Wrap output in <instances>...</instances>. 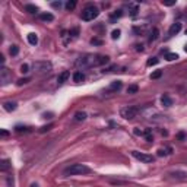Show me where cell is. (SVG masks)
Wrapping results in <instances>:
<instances>
[{
	"mask_svg": "<svg viewBox=\"0 0 187 187\" xmlns=\"http://www.w3.org/2000/svg\"><path fill=\"white\" fill-rule=\"evenodd\" d=\"M108 62H110V57L108 56L85 54L84 57H81V59L76 62V66H78V67H82V69H86V67H97V66L107 65Z\"/></svg>",
	"mask_w": 187,
	"mask_h": 187,
	"instance_id": "1",
	"label": "cell"
},
{
	"mask_svg": "<svg viewBox=\"0 0 187 187\" xmlns=\"http://www.w3.org/2000/svg\"><path fill=\"white\" fill-rule=\"evenodd\" d=\"M89 173H91V168L86 167L85 164H72L67 168H65L63 176L65 177H69V176H82V174H89Z\"/></svg>",
	"mask_w": 187,
	"mask_h": 187,
	"instance_id": "2",
	"label": "cell"
},
{
	"mask_svg": "<svg viewBox=\"0 0 187 187\" xmlns=\"http://www.w3.org/2000/svg\"><path fill=\"white\" fill-rule=\"evenodd\" d=\"M138 113H139V110L136 107H133V105H126V107L120 108V116H122L123 119H126V120L135 119L138 116Z\"/></svg>",
	"mask_w": 187,
	"mask_h": 187,
	"instance_id": "3",
	"label": "cell"
},
{
	"mask_svg": "<svg viewBox=\"0 0 187 187\" xmlns=\"http://www.w3.org/2000/svg\"><path fill=\"white\" fill-rule=\"evenodd\" d=\"M100 15V10L97 9L95 6H86L84 10H82V19L86 21V22H89V21H94V19L97 18Z\"/></svg>",
	"mask_w": 187,
	"mask_h": 187,
	"instance_id": "4",
	"label": "cell"
},
{
	"mask_svg": "<svg viewBox=\"0 0 187 187\" xmlns=\"http://www.w3.org/2000/svg\"><path fill=\"white\" fill-rule=\"evenodd\" d=\"M132 157L136 158L140 162H145V164H152L155 158L152 155H148V154H143V152H139V151H132Z\"/></svg>",
	"mask_w": 187,
	"mask_h": 187,
	"instance_id": "5",
	"label": "cell"
},
{
	"mask_svg": "<svg viewBox=\"0 0 187 187\" xmlns=\"http://www.w3.org/2000/svg\"><path fill=\"white\" fill-rule=\"evenodd\" d=\"M32 67H34V70L38 72V73H47V72L51 70L53 66H51L50 62H35V63L32 65Z\"/></svg>",
	"mask_w": 187,
	"mask_h": 187,
	"instance_id": "6",
	"label": "cell"
},
{
	"mask_svg": "<svg viewBox=\"0 0 187 187\" xmlns=\"http://www.w3.org/2000/svg\"><path fill=\"white\" fill-rule=\"evenodd\" d=\"M0 82H2L3 86L8 85L9 82H12V73L6 67H2V70H0Z\"/></svg>",
	"mask_w": 187,
	"mask_h": 187,
	"instance_id": "7",
	"label": "cell"
},
{
	"mask_svg": "<svg viewBox=\"0 0 187 187\" xmlns=\"http://www.w3.org/2000/svg\"><path fill=\"white\" fill-rule=\"evenodd\" d=\"M123 86V82L122 81H114V82H111V85L108 86V91L110 92H116V91H120Z\"/></svg>",
	"mask_w": 187,
	"mask_h": 187,
	"instance_id": "8",
	"label": "cell"
},
{
	"mask_svg": "<svg viewBox=\"0 0 187 187\" xmlns=\"http://www.w3.org/2000/svg\"><path fill=\"white\" fill-rule=\"evenodd\" d=\"M180 29H181V24H180V22L173 24V25H171V28H170V31H168V35H170V37L176 35V34H178V32H180Z\"/></svg>",
	"mask_w": 187,
	"mask_h": 187,
	"instance_id": "9",
	"label": "cell"
},
{
	"mask_svg": "<svg viewBox=\"0 0 187 187\" xmlns=\"http://www.w3.org/2000/svg\"><path fill=\"white\" fill-rule=\"evenodd\" d=\"M161 103H162L164 107H171V105H173V98H171L170 95H167V94H164V95L161 97Z\"/></svg>",
	"mask_w": 187,
	"mask_h": 187,
	"instance_id": "10",
	"label": "cell"
},
{
	"mask_svg": "<svg viewBox=\"0 0 187 187\" xmlns=\"http://www.w3.org/2000/svg\"><path fill=\"white\" fill-rule=\"evenodd\" d=\"M69 76H70V73H69L67 70H65V72H62L60 75L57 76V82H59V84H65L66 81L69 79Z\"/></svg>",
	"mask_w": 187,
	"mask_h": 187,
	"instance_id": "11",
	"label": "cell"
},
{
	"mask_svg": "<svg viewBox=\"0 0 187 187\" xmlns=\"http://www.w3.org/2000/svg\"><path fill=\"white\" fill-rule=\"evenodd\" d=\"M73 81H75L76 84H81V82H84L85 81V75L81 72V70H78L73 73Z\"/></svg>",
	"mask_w": 187,
	"mask_h": 187,
	"instance_id": "12",
	"label": "cell"
},
{
	"mask_svg": "<svg viewBox=\"0 0 187 187\" xmlns=\"http://www.w3.org/2000/svg\"><path fill=\"white\" fill-rule=\"evenodd\" d=\"M3 108L6 110V111H15L16 108H18V104L16 103H10V101H8V103L3 104Z\"/></svg>",
	"mask_w": 187,
	"mask_h": 187,
	"instance_id": "13",
	"label": "cell"
},
{
	"mask_svg": "<svg viewBox=\"0 0 187 187\" xmlns=\"http://www.w3.org/2000/svg\"><path fill=\"white\" fill-rule=\"evenodd\" d=\"M168 176L174 178H187V173L186 171H174V173H170Z\"/></svg>",
	"mask_w": 187,
	"mask_h": 187,
	"instance_id": "14",
	"label": "cell"
},
{
	"mask_svg": "<svg viewBox=\"0 0 187 187\" xmlns=\"http://www.w3.org/2000/svg\"><path fill=\"white\" fill-rule=\"evenodd\" d=\"M28 43L31 44V46H37L38 44V37L34 34V32H31V34H28Z\"/></svg>",
	"mask_w": 187,
	"mask_h": 187,
	"instance_id": "15",
	"label": "cell"
},
{
	"mask_svg": "<svg viewBox=\"0 0 187 187\" xmlns=\"http://www.w3.org/2000/svg\"><path fill=\"white\" fill-rule=\"evenodd\" d=\"M86 117H88V114L85 111H78L75 114V120L76 122H84V120H86Z\"/></svg>",
	"mask_w": 187,
	"mask_h": 187,
	"instance_id": "16",
	"label": "cell"
},
{
	"mask_svg": "<svg viewBox=\"0 0 187 187\" xmlns=\"http://www.w3.org/2000/svg\"><path fill=\"white\" fill-rule=\"evenodd\" d=\"M157 154H158V157H165V155H170L171 154V148H159L157 151Z\"/></svg>",
	"mask_w": 187,
	"mask_h": 187,
	"instance_id": "17",
	"label": "cell"
},
{
	"mask_svg": "<svg viewBox=\"0 0 187 187\" xmlns=\"http://www.w3.org/2000/svg\"><path fill=\"white\" fill-rule=\"evenodd\" d=\"M40 19H41V21H46V22H51V21H54V16H53L51 13H41V15H40Z\"/></svg>",
	"mask_w": 187,
	"mask_h": 187,
	"instance_id": "18",
	"label": "cell"
},
{
	"mask_svg": "<svg viewBox=\"0 0 187 187\" xmlns=\"http://www.w3.org/2000/svg\"><path fill=\"white\" fill-rule=\"evenodd\" d=\"M10 168V161L9 159H3L2 161V165H0V170L2 171H8Z\"/></svg>",
	"mask_w": 187,
	"mask_h": 187,
	"instance_id": "19",
	"label": "cell"
},
{
	"mask_svg": "<svg viewBox=\"0 0 187 187\" xmlns=\"http://www.w3.org/2000/svg\"><path fill=\"white\" fill-rule=\"evenodd\" d=\"M25 10H27V12H29V13H37V12H38V8L35 6V5H27V6H25Z\"/></svg>",
	"mask_w": 187,
	"mask_h": 187,
	"instance_id": "20",
	"label": "cell"
},
{
	"mask_svg": "<svg viewBox=\"0 0 187 187\" xmlns=\"http://www.w3.org/2000/svg\"><path fill=\"white\" fill-rule=\"evenodd\" d=\"M177 59H178V54H177V53H167V54H165V60H168V62L177 60Z\"/></svg>",
	"mask_w": 187,
	"mask_h": 187,
	"instance_id": "21",
	"label": "cell"
},
{
	"mask_svg": "<svg viewBox=\"0 0 187 187\" xmlns=\"http://www.w3.org/2000/svg\"><path fill=\"white\" fill-rule=\"evenodd\" d=\"M158 35H159V31H158V28H154V29H152V32H151L149 41H155V40L158 38Z\"/></svg>",
	"mask_w": 187,
	"mask_h": 187,
	"instance_id": "22",
	"label": "cell"
},
{
	"mask_svg": "<svg viewBox=\"0 0 187 187\" xmlns=\"http://www.w3.org/2000/svg\"><path fill=\"white\" fill-rule=\"evenodd\" d=\"M159 63V60L158 59H157V57H152V59H149V60H148V62H146V66H155V65H158Z\"/></svg>",
	"mask_w": 187,
	"mask_h": 187,
	"instance_id": "23",
	"label": "cell"
},
{
	"mask_svg": "<svg viewBox=\"0 0 187 187\" xmlns=\"http://www.w3.org/2000/svg\"><path fill=\"white\" fill-rule=\"evenodd\" d=\"M138 91H139L138 85H130V86L127 88V94H136Z\"/></svg>",
	"mask_w": 187,
	"mask_h": 187,
	"instance_id": "24",
	"label": "cell"
},
{
	"mask_svg": "<svg viewBox=\"0 0 187 187\" xmlns=\"http://www.w3.org/2000/svg\"><path fill=\"white\" fill-rule=\"evenodd\" d=\"M10 54H12V56H18V53H19V47L18 46H12L10 47Z\"/></svg>",
	"mask_w": 187,
	"mask_h": 187,
	"instance_id": "25",
	"label": "cell"
},
{
	"mask_svg": "<svg viewBox=\"0 0 187 187\" xmlns=\"http://www.w3.org/2000/svg\"><path fill=\"white\" fill-rule=\"evenodd\" d=\"M162 76V70H155L152 75H151V79H158Z\"/></svg>",
	"mask_w": 187,
	"mask_h": 187,
	"instance_id": "26",
	"label": "cell"
},
{
	"mask_svg": "<svg viewBox=\"0 0 187 187\" xmlns=\"http://www.w3.org/2000/svg\"><path fill=\"white\" fill-rule=\"evenodd\" d=\"M75 6H76V2H73V0H72V2H67V3H66V9H67V10L75 9Z\"/></svg>",
	"mask_w": 187,
	"mask_h": 187,
	"instance_id": "27",
	"label": "cell"
},
{
	"mask_svg": "<svg viewBox=\"0 0 187 187\" xmlns=\"http://www.w3.org/2000/svg\"><path fill=\"white\" fill-rule=\"evenodd\" d=\"M111 38H113V40L120 38V29H114V31L111 32Z\"/></svg>",
	"mask_w": 187,
	"mask_h": 187,
	"instance_id": "28",
	"label": "cell"
},
{
	"mask_svg": "<svg viewBox=\"0 0 187 187\" xmlns=\"http://www.w3.org/2000/svg\"><path fill=\"white\" fill-rule=\"evenodd\" d=\"M21 72H22V73H28V72H29V66L27 65V63H24V65L21 66Z\"/></svg>",
	"mask_w": 187,
	"mask_h": 187,
	"instance_id": "29",
	"label": "cell"
},
{
	"mask_svg": "<svg viewBox=\"0 0 187 187\" xmlns=\"http://www.w3.org/2000/svg\"><path fill=\"white\" fill-rule=\"evenodd\" d=\"M91 44H94V46H101V44H103V41H101V40H98V38H92V40H91Z\"/></svg>",
	"mask_w": 187,
	"mask_h": 187,
	"instance_id": "30",
	"label": "cell"
},
{
	"mask_svg": "<svg viewBox=\"0 0 187 187\" xmlns=\"http://www.w3.org/2000/svg\"><path fill=\"white\" fill-rule=\"evenodd\" d=\"M133 133L136 135V136H143L145 135V132H142V130H139L138 127H135V130H133Z\"/></svg>",
	"mask_w": 187,
	"mask_h": 187,
	"instance_id": "31",
	"label": "cell"
},
{
	"mask_svg": "<svg viewBox=\"0 0 187 187\" xmlns=\"http://www.w3.org/2000/svg\"><path fill=\"white\" fill-rule=\"evenodd\" d=\"M51 6H53L54 9H60V8H62V2H53Z\"/></svg>",
	"mask_w": 187,
	"mask_h": 187,
	"instance_id": "32",
	"label": "cell"
},
{
	"mask_svg": "<svg viewBox=\"0 0 187 187\" xmlns=\"http://www.w3.org/2000/svg\"><path fill=\"white\" fill-rule=\"evenodd\" d=\"M122 15H123V13H122V10H117L116 13H113V15H111V18H113V19H114V18H120Z\"/></svg>",
	"mask_w": 187,
	"mask_h": 187,
	"instance_id": "33",
	"label": "cell"
},
{
	"mask_svg": "<svg viewBox=\"0 0 187 187\" xmlns=\"http://www.w3.org/2000/svg\"><path fill=\"white\" fill-rule=\"evenodd\" d=\"M78 32H79V29L78 28L72 29V31H70V35H72V37H78Z\"/></svg>",
	"mask_w": 187,
	"mask_h": 187,
	"instance_id": "34",
	"label": "cell"
},
{
	"mask_svg": "<svg viewBox=\"0 0 187 187\" xmlns=\"http://www.w3.org/2000/svg\"><path fill=\"white\" fill-rule=\"evenodd\" d=\"M27 82H29V79H27V78H25V79H19V81H18V85L21 86V85L27 84Z\"/></svg>",
	"mask_w": 187,
	"mask_h": 187,
	"instance_id": "35",
	"label": "cell"
},
{
	"mask_svg": "<svg viewBox=\"0 0 187 187\" xmlns=\"http://www.w3.org/2000/svg\"><path fill=\"white\" fill-rule=\"evenodd\" d=\"M53 127V124H48V126H44V127H41V130L40 132H46V130H50Z\"/></svg>",
	"mask_w": 187,
	"mask_h": 187,
	"instance_id": "36",
	"label": "cell"
},
{
	"mask_svg": "<svg viewBox=\"0 0 187 187\" xmlns=\"http://www.w3.org/2000/svg\"><path fill=\"white\" fill-rule=\"evenodd\" d=\"M8 184H9V187H13V177H8Z\"/></svg>",
	"mask_w": 187,
	"mask_h": 187,
	"instance_id": "37",
	"label": "cell"
},
{
	"mask_svg": "<svg viewBox=\"0 0 187 187\" xmlns=\"http://www.w3.org/2000/svg\"><path fill=\"white\" fill-rule=\"evenodd\" d=\"M162 5H165V6H173V5H176V2H162Z\"/></svg>",
	"mask_w": 187,
	"mask_h": 187,
	"instance_id": "38",
	"label": "cell"
},
{
	"mask_svg": "<svg viewBox=\"0 0 187 187\" xmlns=\"http://www.w3.org/2000/svg\"><path fill=\"white\" fill-rule=\"evenodd\" d=\"M178 139H184V133H178Z\"/></svg>",
	"mask_w": 187,
	"mask_h": 187,
	"instance_id": "39",
	"label": "cell"
},
{
	"mask_svg": "<svg viewBox=\"0 0 187 187\" xmlns=\"http://www.w3.org/2000/svg\"><path fill=\"white\" fill-rule=\"evenodd\" d=\"M8 135H9V133L6 130H2V136H8Z\"/></svg>",
	"mask_w": 187,
	"mask_h": 187,
	"instance_id": "40",
	"label": "cell"
},
{
	"mask_svg": "<svg viewBox=\"0 0 187 187\" xmlns=\"http://www.w3.org/2000/svg\"><path fill=\"white\" fill-rule=\"evenodd\" d=\"M31 187H38L37 184H31Z\"/></svg>",
	"mask_w": 187,
	"mask_h": 187,
	"instance_id": "41",
	"label": "cell"
},
{
	"mask_svg": "<svg viewBox=\"0 0 187 187\" xmlns=\"http://www.w3.org/2000/svg\"><path fill=\"white\" fill-rule=\"evenodd\" d=\"M184 50H186V53H187V46H186V47H184Z\"/></svg>",
	"mask_w": 187,
	"mask_h": 187,
	"instance_id": "42",
	"label": "cell"
},
{
	"mask_svg": "<svg viewBox=\"0 0 187 187\" xmlns=\"http://www.w3.org/2000/svg\"><path fill=\"white\" fill-rule=\"evenodd\" d=\"M186 35H187V29H186Z\"/></svg>",
	"mask_w": 187,
	"mask_h": 187,
	"instance_id": "43",
	"label": "cell"
}]
</instances>
